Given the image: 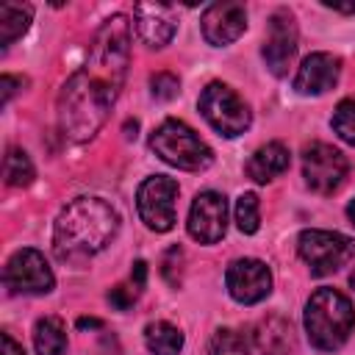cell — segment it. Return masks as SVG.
Returning <instances> with one entry per match:
<instances>
[{"instance_id":"cell-1","label":"cell","mask_w":355,"mask_h":355,"mask_svg":"<svg viewBox=\"0 0 355 355\" xmlns=\"http://www.w3.org/2000/svg\"><path fill=\"white\" fill-rule=\"evenodd\" d=\"M130 58V22L114 14L94 36L83 67L64 83L58 94V128L69 141H89L105 125Z\"/></svg>"},{"instance_id":"cell-2","label":"cell","mask_w":355,"mask_h":355,"mask_svg":"<svg viewBox=\"0 0 355 355\" xmlns=\"http://www.w3.org/2000/svg\"><path fill=\"white\" fill-rule=\"evenodd\" d=\"M119 230V214L100 197H75L53 227V252L58 261L80 263L105 250Z\"/></svg>"},{"instance_id":"cell-3","label":"cell","mask_w":355,"mask_h":355,"mask_svg":"<svg viewBox=\"0 0 355 355\" xmlns=\"http://www.w3.org/2000/svg\"><path fill=\"white\" fill-rule=\"evenodd\" d=\"M352 327H355V311L349 297H344L341 291L316 288L305 302V333L316 349L322 352L338 349L349 338Z\"/></svg>"},{"instance_id":"cell-4","label":"cell","mask_w":355,"mask_h":355,"mask_svg":"<svg viewBox=\"0 0 355 355\" xmlns=\"http://www.w3.org/2000/svg\"><path fill=\"white\" fill-rule=\"evenodd\" d=\"M150 147L161 161L186 172H202L214 161L211 147L180 119L161 122L150 136Z\"/></svg>"},{"instance_id":"cell-5","label":"cell","mask_w":355,"mask_h":355,"mask_svg":"<svg viewBox=\"0 0 355 355\" xmlns=\"http://www.w3.org/2000/svg\"><path fill=\"white\" fill-rule=\"evenodd\" d=\"M297 252L308 263L311 275L324 277V275H333L344 263L352 261L355 241L349 236H344V233H336V230H316V227H311V230L300 233Z\"/></svg>"},{"instance_id":"cell-6","label":"cell","mask_w":355,"mask_h":355,"mask_svg":"<svg viewBox=\"0 0 355 355\" xmlns=\"http://www.w3.org/2000/svg\"><path fill=\"white\" fill-rule=\"evenodd\" d=\"M200 114L205 116V122L216 133H222L227 139L244 133L250 128V122H252L250 105L227 83H219V80H214V83H208L202 89V94H200Z\"/></svg>"},{"instance_id":"cell-7","label":"cell","mask_w":355,"mask_h":355,"mask_svg":"<svg viewBox=\"0 0 355 355\" xmlns=\"http://www.w3.org/2000/svg\"><path fill=\"white\" fill-rule=\"evenodd\" d=\"M3 283L11 294L39 297V294L53 291L55 277H53V269L39 250L22 247L8 258L6 269H3Z\"/></svg>"},{"instance_id":"cell-8","label":"cell","mask_w":355,"mask_h":355,"mask_svg":"<svg viewBox=\"0 0 355 355\" xmlns=\"http://www.w3.org/2000/svg\"><path fill=\"white\" fill-rule=\"evenodd\" d=\"M175 200H178V180H172L166 175L147 178L136 191V208H139L141 222L155 233L172 230L175 227Z\"/></svg>"},{"instance_id":"cell-9","label":"cell","mask_w":355,"mask_h":355,"mask_svg":"<svg viewBox=\"0 0 355 355\" xmlns=\"http://www.w3.org/2000/svg\"><path fill=\"white\" fill-rule=\"evenodd\" d=\"M347 158L341 150H336L333 144L324 141H313L302 150V178L305 186L316 194H333L344 178H347Z\"/></svg>"},{"instance_id":"cell-10","label":"cell","mask_w":355,"mask_h":355,"mask_svg":"<svg viewBox=\"0 0 355 355\" xmlns=\"http://www.w3.org/2000/svg\"><path fill=\"white\" fill-rule=\"evenodd\" d=\"M261 55L269 67L272 75L283 78L297 55V22L291 17V11L280 8L269 17V28H266V39L261 47Z\"/></svg>"},{"instance_id":"cell-11","label":"cell","mask_w":355,"mask_h":355,"mask_svg":"<svg viewBox=\"0 0 355 355\" xmlns=\"http://www.w3.org/2000/svg\"><path fill=\"white\" fill-rule=\"evenodd\" d=\"M227 294L241 305H255L272 291V272L258 258H239L225 272Z\"/></svg>"},{"instance_id":"cell-12","label":"cell","mask_w":355,"mask_h":355,"mask_svg":"<svg viewBox=\"0 0 355 355\" xmlns=\"http://www.w3.org/2000/svg\"><path fill=\"white\" fill-rule=\"evenodd\" d=\"M227 230V200L219 191H200L189 211V236L200 244H216Z\"/></svg>"},{"instance_id":"cell-13","label":"cell","mask_w":355,"mask_h":355,"mask_svg":"<svg viewBox=\"0 0 355 355\" xmlns=\"http://www.w3.org/2000/svg\"><path fill=\"white\" fill-rule=\"evenodd\" d=\"M244 31H247V8H244V3L222 0V3H211L202 11V36L214 47H225V44L236 42Z\"/></svg>"},{"instance_id":"cell-14","label":"cell","mask_w":355,"mask_h":355,"mask_svg":"<svg viewBox=\"0 0 355 355\" xmlns=\"http://www.w3.org/2000/svg\"><path fill=\"white\" fill-rule=\"evenodd\" d=\"M341 75V58L333 53H311L294 78V89L300 94H324L338 83Z\"/></svg>"},{"instance_id":"cell-15","label":"cell","mask_w":355,"mask_h":355,"mask_svg":"<svg viewBox=\"0 0 355 355\" xmlns=\"http://www.w3.org/2000/svg\"><path fill=\"white\" fill-rule=\"evenodd\" d=\"M133 17H136V33L139 39L147 44V47H164L172 42L175 36V17H172V8L164 6V3H139L133 8Z\"/></svg>"},{"instance_id":"cell-16","label":"cell","mask_w":355,"mask_h":355,"mask_svg":"<svg viewBox=\"0 0 355 355\" xmlns=\"http://www.w3.org/2000/svg\"><path fill=\"white\" fill-rule=\"evenodd\" d=\"M291 164V155H288V147L280 144V141H269L263 147H258L250 161H247V175L255 180V183H269L275 180L277 175H283Z\"/></svg>"},{"instance_id":"cell-17","label":"cell","mask_w":355,"mask_h":355,"mask_svg":"<svg viewBox=\"0 0 355 355\" xmlns=\"http://www.w3.org/2000/svg\"><path fill=\"white\" fill-rule=\"evenodd\" d=\"M255 344L263 355H288L294 349L291 324L280 316H266L255 327Z\"/></svg>"},{"instance_id":"cell-18","label":"cell","mask_w":355,"mask_h":355,"mask_svg":"<svg viewBox=\"0 0 355 355\" xmlns=\"http://www.w3.org/2000/svg\"><path fill=\"white\" fill-rule=\"evenodd\" d=\"M33 347L39 355H64L67 352V327L58 316H44L33 327Z\"/></svg>"},{"instance_id":"cell-19","label":"cell","mask_w":355,"mask_h":355,"mask_svg":"<svg viewBox=\"0 0 355 355\" xmlns=\"http://www.w3.org/2000/svg\"><path fill=\"white\" fill-rule=\"evenodd\" d=\"M33 8L28 3H3L0 6V44H14L31 25Z\"/></svg>"},{"instance_id":"cell-20","label":"cell","mask_w":355,"mask_h":355,"mask_svg":"<svg viewBox=\"0 0 355 355\" xmlns=\"http://www.w3.org/2000/svg\"><path fill=\"white\" fill-rule=\"evenodd\" d=\"M144 344L153 355H180L183 333L169 322H150L144 327Z\"/></svg>"},{"instance_id":"cell-21","label":"cell","mask_w":355,"mask_h":355,"mask_svg":"<svg viewBox=\"0 0 355 355\" xmlns=\"http://www.w3.org/2000/svg\"><path fill=\"white\" fill-rule=\"evenodd\" d=\"M33 175L36 172H33V164H31L28 153L19 150V147H11L6 153V161H3V178H6V183L14 186V189H25V186L33 183Z\"/></svg>"},{"instance_id":"cell-22","label":"cell","mask_w":355,"mask_h":355,"mask_svg":"<svg viewBox=\"0 0 355 355\" xmlns=\"http://www.w3.org/2000/svg\"><path fill=\"white\" fill-rule=\"evenodd\" d=\"M236 227L241 233H258L261 227V202H258V194L252 191H244L239 200H236Z\"/></svg>"},{"instance_id":"cell-23","label":"cell","mask_w":355,"mask_h":355,"mask_svg":"<svg viewBox=\"0 0 355 355\" xmlns=\"http://www.w3.org/2000/svg\"><path fill=\"white\" fill-rule=\"evenodd\" d=\"M208 355H250V344L241 333H236L230 327H222L211 336Z\"/></svg>"},{"instance_id":"cell-24","label":"cell","mask_w":355,"mask_h":355,"mask_svg":"<svg viewBox=\"0 0 355 355\" xmlns=\"http://www.w3.org/2000/svg\"><path fill=\"white\" fill-rule=\"evenodd\" d=\"M330 125H333V130L338 133L341 141L355 144V97H347L336 105Z\"/></svg>"},{"instance_id":"cell-25","label":"cell","mask_w":355,"mask_h":355,"mask_svg":"<svg viewBox=\"0 0 355 355\" xmlns=\"http://www.w3.org/2000/svg\"><path fill=\"white\" fill-rule=\"evenodd\" d=\"M150 92H153L155 100H172L180 92V80L172 72H155L150 78Z\"/></svg>"},{"instance_id":"cell-26","label":"cell","mask_w":355,"mask_h":355,"mask_svg":"<svg viewBox=\"0 0 355 355\" xmlns=\"http://www.w3.org/2000/svg\"><path fill=\"white\" fill-rule=\"evenodd\" d=\"M136 297H139V288H136L133 283H119V286H114V288L108 291V302H111L116 311H128V308L136 302Z\"/></svg>"},{"instance_id":"cell-27","label":"cell","mask_w":355,"mask_h":355,"mask_svg":"<svg viewBox=\"0 0 355 355\" xmlns=\"http://www.w3.org/2000/svg\"><path fill=\"white\" fill-rule=\"evenodd\" d=\"M14 86H22V78H11V75H3L0 78V103H8L11 94L17 92Z\"/></svg>"},{"instance_id":"cell-28","label":"cell","mask_w":355,"mask_h":355,"mask_svg":"<svg viewBox=\"0 0 355 355\" xmlns=\"http://www.w3.org/2000/svg\"><path fill=\"white\" fill-rule=\"evenodd\" d=\"M144 280H147V263H144V261H136V263H133V272H130V283L141 291V288H144Z\"/></svg>"},{"instance_id":"cell-29","label":"cell","mask_w":355,"mask_h":355,"mask_svg":"<svg viewBox=\"0 0 355 355\" xmlns=\"http://www.w3.org/2000/svg\"><path fill=\"white\" fill-rule=\"evenodd\" d=\"M3 355H25L22 344H17L11 338V333H3Z\"/></svg>"},{"instance_id":"cell-30","label":"cell","mask_w":355,"mask_h":355,"mask_svg":"<svg viewBox=\"0 0 355 355\" xmlns=\"http://www.w3.org/2000/svg\"><path fill=\"white\" fill-rule=\"evenodd\" d=\"M78 327H100V319H78Z\"/></svg>"},{"instance_id":"cell-31","label":"cell","mask_w":355,"mask_h":355,"mask_svg":"<svg viewBox=\"0 0 355 355\" xmlns=\"http://www.w3.org/2000/svg\"><path fill=\"white\" fill-rule=\"evenodd\" d=\"M347 216H349V222L355 225V197H352V202L347 205Z\"/></svg>"},{"instance_id":"cell-32","label":"cell","mask_w":355,"mask_h":355,"mask_svg":"<svg viewBox=\"0 0 355 355\" xmlns=\"http://www.w3.org/2000/svg\"><path fill=\"white\" fill-rule=\"evenodd\" d=\"M349 286H352V291H355V269L349 272Z\"/></svg>"}]
</instances>
